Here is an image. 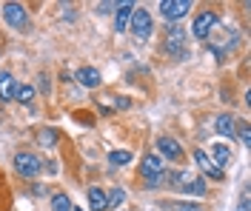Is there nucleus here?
<instances>
[{
    "label": "nucleus",
    "mask_w": 251,
    "mask_h": 211,
    "mask_svg": "<svg viewBox=\"0 0 251 211\" xmlns=\"http://www.w3.org/2000/svg\"><path fill=\"white\" fill-rule=\"evenodd\" d=\"M214 131L223 134V137H231V140H234V134H237L234 117H231V114H220L217 120H214Z\"/></svg>",
    "instance_id": "obj_12"
},
{
    "label": "nucleus",
    "mask_w": 251,
    "mask_h": 211,
    "mask_svg": "<svg viewBox=\"0 0 251 211\" xmlns=\"http://www.w3.org/2000/svg\"><path fill=\"white\" fill-rule=\"evenodd\" d=\"M117 15H114V29L117 32H126L128 29V20H131V12H134V3H117V9H114Z\"/></svg>",
    "instance_id": "obj_10"
},
{
    "label": "nucleus",
    "mask_w": 251,
    "mask_h": 211,
    "mask_svg": "<svg viewBox=\"0 0 251 211\" xmlns=\"http://www.w3.org/2000/svg\"><path fill=\"white\" fill-rule=\"evenodd\" d=\"M240 126V140H243V146H251V131H249V123H237Z\"/></svg>",
    "instance_id": "obj_22"
},
{
    "label": "nucleus",
    "mask_w": 251,
    "mask_h": 211,
    "mask_svg": "<svg viewBox=\"0 0 251 211\" xmlns=\"http://www.w3.org/2000/svg\"><path fill=\"white\" fill-rule=\"evenodd\" d=\"M163 51L172 54L174 60H186L188 57V46H186V29L180 26H172L166 32V40H163Z\"/></svg>",
    "instance_id": "obj_1"
},
{
    "label": "nucleus",
    "mask_w": 251,
    "mask_h": 211,
    "mask_svg": "<svg viewBox=\"0 0 251 211\" xmlns=\"http://www.w3.org/2000/svg\"><path fill=\"white\" fill-rule=\"evenodd\" d=\"M72 211H83V209H72Z\"/></svg>",
    "instance_id": "obj_25"
},
{
    "label": "nucleus",
    "mask_w": 251,
    "mask_h": 211,
    "mask_svg": "<svg viewBox=\"0 0 251 211\" xmlns=\"http://www.w3.org/2000/svg\"><path fill=\"white\" fill-rule=\"evenodd\" d=\"M109 163L111 165H128V163H131V154H128V151H111Z\"/></svg>",
    "instance_id": "obj_21"
},
{
    "label": "nucleus",
    "mask_w": 251,
    "mask_h": 211,
    "mask_svg": "<svg viewBox=\"0 0 251 211\" xmlns=\"http://www.w3.org/2000/svg\"><path fill=\"white\" fill-rule=\"evenodd\" d=\"M157 148L163 151V157H166V160H174V163L183 160V148H180V143H177L174 137L160 134V137H157Z\"/></svg>",
    "instance_id": "obj_9"
},
{
    "label": "nucleus",
    "mask_w": 251,
    "mask_h": 211,
    "mask_svg": "<svg viewBox=\"0 0 251 211\" xmlns=\"http://www.w3.org/2000/svg\"><path fill=\"white\" fill-rule=\"evenodd\" d=\"M86 197H89L92 211H106V209H109V206H106V191H103L100 186H92V188L86 191Z\"/></svg>",
    "instance_id": "obj_15"
},
{
    "label": "nucleus",
    "mask_w": 251,
    "mask_h": 211,
    "mask_svg": "<svg viewBox=\"0 0 251 211\" xmlns=\"http://www.w3.org/2000/svg\"><path fill=\"white\" fill-rule=\"evenodd\" d=\"M214 26H217V12H200L194 17V23H191V34L197 40H205L208 34L214 32Z\"/></svg>",
    "instance_id": "obj_6"
},
{
    "label": "nucleus",
    "mask_w": 251,
    "mask_h": 211,
    "mask_svg": "<svg viewBox=\"0 0 251 211\" xmlns=\"http://www.w3.org/2000/svg\"><path fill=\"white\" fill-rule=\"evenodd\" d=\"M208 157L214 160V165H217V168H223L226 163L231 160V151H228V146H223V143H214V146H211V154H208Z\"/></svg>",
    "instance_id": "obj_16"
},
{
    "label": "nucleus",
    "mask_w": 251,
    "mask_h": 211,
    "mask_svg": "<svg viewBox=\"0 0 251 211\" xmlns=\"http://www.w3.org/2000/svg\"><path fill=\"white\" fill-rule=\"evenodd\" d=\"M31 97H34V86H17L15 89V100L17 103H31Z\"/></svg>",
    "instance_id": "obj_19"
},
{
    "label": "nucleus",
    "mask_w": 251,
    "mask_h": 211,
    "mask_svg": "<svg viewBox=\"0 0 251 211\" xmlns=\"http://www.w3.org/2000/svg\"><path fill=\"white\" fill-rule=\"evenodd\" d=\"M40 168H43V163H40L37 154H31V151H17L15 154V171L20 174V177H26V180L37 177Z\"/></svg>",
    "instance_id": "obj_2"
},
{
    "label": "nucleus",
    "mask_w": 251,
    "mask_h": 211,
    "mask_svg": "<svg viewBox=\"0 0 251 211\" xmlns=\"http://www.w3.org/2000/svg\"><path fill=\"white\" fill-rule=\"evenodd\" d=\"M186 12H191V0H160V15L172 23L186 17Z\"/></svg>",
    "instance_id": "obj_7"
},
{
    "label": "nucleus",
    "mask_w": 251,
    "mask_h": 211,
    "mask_svg": "<svg viewBox=\"0 0 251 211\" xmlns=\"http://www.w3.org/2000/svg\"><path fill=\"white\" fill-rule=\"evenodd\" d=\"M3 20H6L9 26L20 29V32L29 29V12H26V6H20V3H3Z\"/></svg>",
    "instance_id": "obj_3"
},
{
    "label": "nucleus",
    "mask_w": 251,
    "mask_h": 211,
    "mask_svg": "<svg viewBox=\"0 0 251 211\" xmlns=\"http://www.w3.org/2000/svg\"><path fill=\"white\" fill-rule=\"evenodd\" d=\"M128 23H131V34H134L137 40H149V34H151V26H154V23H151V15H149L143 6L140 9L134 6V12H131V20H128Z\"/></svg>",
    "instance_id": "obj_4"
},
{
    "label": "nucleus",
    "mask_w": 251,
    "mask_h": 211,
    "mask_svg": "<svg viewBox=\"0 0 251 211\" xmlns=\"http://www.w3.org/2000/svg\"><path fill=\"white\" fill-rule=\"evenodd\" d=\"M15 89H17V80L12 77V71H0V100L3 103L15 100Z\"/></svg>",
    "instance_id": "obj_11"
},
{
    "label": "nucleus",
    "mask_w": 251,
    "mask_h": 211,
    "mask_svg": "<svg viewBox=\"0 0 251 211\" xmlns=\"http://www.w3.org/2000/svg\"><path fill=\"white\" fill-rule=\"evenodd\" d=\"M194 160H197V165H200V171H203L205 177H211V180H223V177H226V174H223V168L214 165V160L208 157V151H205V148H197V151H194Z\"/></svg>",
    "instance_id": "obj_8"
},
{
    "label": "nucleus",
    "mask_w": 251,
    "mask_h": 211,
    "mask_svg": "<svg viewBox=\"0 0 251 211\" xmlns=\"http://www.w3.org/2000/svg\"><path fill=\"white\" fill-rule=\"evenodd\" d=\"M237 211H249V197H246V194L240 197V206H237Z\"/></svg>",
    "instance_id": "obj_24"
},
{
    "label": "nucleus",
    "mask_w": 251,
    "mask_h": 211,
    "mask_svg": "<svg viewBox=\"0 0 251 211\" xmlns=\"http://www.w3.org/2000/svg\"><path fill=\"white\" fill-rule=\"evenodd\" d=\"M54 140H57V131L54 129H40L37 131V143H40L43 148H51L54 146Z\"/></svg>",
    "instance_id": "obj_18"
},
{
    "label": "nucleus",
    "mask_w": 251,
    "mask_h": 211,
    "mask_svg": "<svg viewBox=\"0 0 251 211\" xmlns=\"http://www.w3.org/2000/svg\"><path fill=\"white\" fill-rule=\"evenodd\" d=\"M77 80H80V86H86V89H97V86H100V71L92 69V66H83V69H77Z\"/></svg>",
    "instance_id": "obj_14"
},
{
    "label": "nucleus",
    "mask_w": 251,
    "mask_h": 211,
    "mask_svg": "<svg viewBox=\"0 0 251 211\" xmlns=\"http://www.w3.org/2000/svg\"><path fill=\"white\" fill-rule=\"evenodd\" d=\"M75 206H72V200H69V194H63V191H54L51 194V211H72Z\"/></svg>",
    "instance_id": "obj_17"
},
{
    "label": "nucleus",
    "mask_w": 251,
    "mask_h": 211,
    "mask_svg": "<svg viewBox=\"0 0 251 211\" xmlns=\"http://www.w3.org/2000/svg\"><path fill=\"white\" fill-rule=\"evenodd\" d=\"M174 211H205L203 206H194V203H177Z\"/></svg>",
    "instance_id": "obj_23"
},
{
    "label": "nucleus",
    "mask_w": 251,
    "mask_h": 211,
    "mask_svg": "<svg viewBox=\"0 0 251 211\" xmlns=\"http://www.w3.org/2000/svg\"><path fill=\"white\" fill-rule=\"evenodd\" d=\"M177 183H183V191H186V194H197V197L205 194V183L200 177H186V174H177Z\"/></svg>",
    "instance_id": "obj_13"
},
{
    "label": "nucleus",
    "mask_w": 251,
    "mask_h": 211,
    "mask_svg": "<svg viewBox=\"0 0 251 211\" xmlns=\"http://www.w3.org/2000/svg\"><path fill=\"white\" fill-rule=\"evenodd\" d=\"M140 174L149 180V186H157L163 180V160L157 154H146L140 160Z\"/></svg>",
    "instance_id": "obj_5"
},
{
    "label": "nucleus",
    "mask_w": 251,
    "mask_h": 211,
    "mask_svg": "<svg viewBox=\"0 0 251 211\" xmlns=\"http://www.w3.org/2000/svg\"><path fill=\"white\" fill-rule=\"evenodd\" d=\"M123 200H126L123 188H111L109 194H106V206H109V209H117V206H123Z\"/></svg>",
    "instance_id": "obj_20"
}]
</instances>
